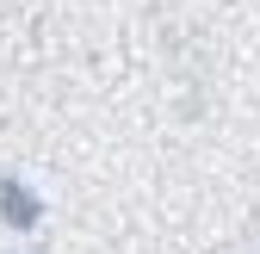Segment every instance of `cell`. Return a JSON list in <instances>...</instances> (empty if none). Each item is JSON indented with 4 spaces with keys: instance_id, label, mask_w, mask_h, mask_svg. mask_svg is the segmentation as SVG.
Returning a JSON list of instances; mask_svg holds the SVG:
<instances>
[{
    "instance_id": "cell-1",
    "label": "cell",
    "mask_w": 260,
    "mask_h": 254,
    "mask_svg": "<svg viewBox=\"0 0 260 254\" xmlns=\"http://www.w3.org/2000/svg\"><path fill=\"white\" fill-rule=\"evenodd\" d=\"M0 224L7 230H38L44 224V199L31 193L19 174H0Z\"/></svg>"
}]
</instances>
